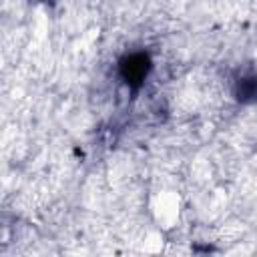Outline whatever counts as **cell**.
I'll return each mask as SVG.
<instances>
[{"mask_svg":"<svg viewBox=\"0 0 257 257\" xmlns=\"http://www.w3.org/2000/svg\"><path fill=\"white\" fill-rule=\"evenodd\" d=\"M253 60L257 62V48H255V52H253Z\"/></svg>","mask_w":257,"mask_h":257,"instance_id":"cell-3","label":"cell"},{"mask_svg":"<svg viewBox=\"0 0 257 257\" xmlns=\"http://www.w3.org/2000/svg\"><path fill=\"white\" fill-rule=\"evenodd\" d=\"M183 201L175 191H159L151 199V215L161 231L175 229L181 221Z\"/></svg>","mask_w":257,"mask_h":257,"instance_id":"cell-1","label":"cell"},{"mask_svg":"<svg viewBox=\"0 0 257 257\" xmlns=\"http://www.w3.org/2000/svg\"><path fill=\"white\" fill-rule=\"evenodd\" d=\"M163 249V235L161 231H151L145 241H143V251L145 253H159Z\"/></svg>","mask_w":257,"mask_h":257,"instance_id":"cell-2","label":"cell"}]
</instances>
